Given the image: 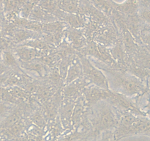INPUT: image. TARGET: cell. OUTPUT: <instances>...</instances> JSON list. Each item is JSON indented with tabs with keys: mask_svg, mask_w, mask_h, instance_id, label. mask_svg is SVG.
<instances>
[{
	"mask_svg": "<svg viewBox=\"0 0 150 141\" xmlns=\"http://www.w3.org/2000/svg\"><path fill=\"white\" fill-rule=\"evenodd\" d=\"M136 64L142 68H150V54L139 52L136 57Z\"/></svg>",
	"mask_w": 150,
	"mask_h": 141,
	"instance_id": "cell-17",
	"label": "cell"
},
{
	"mask_svg": "<svg viewBox=\"0 0 150 141\" xmlns=\"http://www.w3.org/2000/svg\"><path fill=\"white\" fill-rule=\"evenodd\" d=\"M2 51L3 50L0 48V62H1V53H2Z\"/></svg>",
	"mask_w": 150,
	"mask_h": 141,
	"instance_id": "cell-25",
	"label": "cell"
},
{
	"mask_svg": "<svg viewBox=\"0 0 150 141\" xmlns=\"http://www.w3.org/2000/svg\"><path fill=\"white\" fill-rule=\"evenodd\" d=\"M11 22H13L18 27L23 28V29L33 31V32H39V33L42 32V24L30 20L29 19H23V18H21L18 16Z\"/></svg>",
	"mask_w": 150,
	"mask_h": 141,
	"instance_id": "cell-12",
	"label": "cell"
},
{
	"mask_svg": "<svg viewBox=\"0 0 150 141\" xmlns=\"http://www.w3.org/2000/svg\"><path fill=\"white\" fill-rule=\"evenodd\" d=\"M37 5L52 15L59 9L57 0H40Z\"/></svg>",
	"mask_w": 150,
	"mask_h": 141,
	"instance_id": "cell-16",
	"label": "cell"
},
{
	"mask_svg": "<svg viewBox=\"0 0 150 141\" xmlns=\"http://www.w3.org/2000/svg\"><path fill=\"white\" fill-rule=\"evenodd\" d=\"M139 7H150V0H137Z\"/></svg>",
	"mask_w": 150,
	"mask_h": 141,
	"instance_id": "cell-21",
	"label": "cell"
},
{
	"mask_svg": "<svg viewBox=\"0 0 150 141\" xmlns=\"http://www.w3.org/2000/svg\"><path fill=\"white\" fill-rule=\"evenodd\" d=\"M3 4L4 0H0V16H3Z\"/></svg>",
	"mask_w": 150,
	"mask_h": 141,
	"instance_id": "cell-23",
	"label": "cell"
},
{
	"mask_svg": "<svg viewBox=\"0 0 150 141\" xmlns=\"http://www.w3.org/2000/svg\"><path fill=\"white\" fill-rule=\"evenodd\" d=\"M28 19L35 21L39 22L40 24L50 23V22L57 21V19L54 15L48 13L46 10H43L38 5L35 6V7L32 9Z\"/></svg>",
	"mask_w": 150,
	"mask_h": 141,
	"instance_id": "cell-8",
	"label": "cell"
},
{
	"mask_svg": "<svg viewBox=\"0 0 150 141\" xmlns=\"http://www.w3.org/2000/svg\"><path fill=\"white\" fill-rule=\"evenodd\" d=\"M7 68H8L6 67L1 62H0V76H1V75L7 70Z\"/></svg>",
	"mask_w": 150,
	"mask_h": 141,
	"instance_id": "cell-22",
	"label": "cell"
},
{
	"mask_svg": "<svg viewBox=\"0 0 150 141\" xmlns=\"http://www.w3.org/2000/svg\"><path fill=\"white\" fill-rule=\"evenodd\" d=\"M19 62L23 63H29L40 58L42 56L48 54V51H42V50L36 49L27 46H18L16 48L13 49Z\"/></svg>",
	"mask_w": 150,
	"mask_h": 141,
	"instance_id": "cell-5",
	"label": "cell"
},
{
	"mask_svg": "<svg viewBox=\"0 0 150 141\" xmlns=\"http://www.w3.org/2000/svg\"><path fill=\"white\" fill-rule=\"evenodd\" d=\"M40 35V33L39 32H33V31L28 30V29L17 26L13 32V35L11 38V41L16 45L18 44L19 46L29 40L39 38Z\"/></svg>",
	"mask_w": 150,
	"mask_h": 141,
	"instance_id": "cell-9",
	"label": "cell"
},
{
	"mask_svg": "<svg viewBox=\"0 0 150 141\" xmlns=\"http://www.w3.org/2000/svg\"><path fill=\"white\" fill-rule=\"evenodd\" d=\"M84 101L87 107L96 105L100 101H108L113 95L114 91L110 89H103L93 85H89L83 90Z\"/></svg>",
	"mask_w": 150,
	"mask_h": 141,
	"instance_id": "cell-4",
	"label": "cell"
},
{
	"mask_svg": "<svg viewBox=\"0 0 150 141\" xmlns=\"http://www.w3.org/2000/svg\"><path fill=\"white\" fill-rule=\"evenodd\" d=\"M98 104H99V107L95 111L96 113L94 118V123L97 130H107L117 126L118 120L111 104L105 101H100Z\"/></svg>",
	"mask_w": 150,
	"mask_h": 141,
	"instance_id": "cell-3",
	"label": "cell"
},
{
	"mask_svg": "<svg viewBox=\"0 0 150 141\" xmlns=\"http://www.w3.org/2000/svg\"><path fill=\"white\" fill-rule=\"evenodd\" d=\"M1 63L7 68H18L19 61L13 51L10 49L3 50L1 53Z\"/></svg>",
	"mask_w": 150,
	"mask_h": 141,
	"instance_id": "cell-14",
	"label": "cell"
},
{
	"mask_svg": "<svg viewBox=\"0 0 150 141\" xmlns=\"http://www.w3.org/2000/svg\"><path fill=\"white\" fill-rule=\"evenodd\" d=\"M26 0H4L3 16L8 21H12L22 8Z\"/></svg>",
	"mask_w": 150,
	"mask_h": 141,
	"instance_id": "cell-6",
	"label": "cell"
},
{
	"mask_svg": "<svg viewBox=\"0 0 150 141\" xmlns=\"http://www.w3.org/2000/svg\"><path fill=\"white\" fill-rule=\"evenodd\" d=\"M90 2L93 4L94 7H96L98 10L102 12L103 13L110 17L114 11L112 6V1L114 0H89Z\"/></svg>",
	"mask_w": 150,
	"mask_h": 141,
	"instance_id": "cell-15",
	"label": "cell"
},
{
	"mask_svg": "<svg viewBox=\"0 0 150 141\" xmlns=\"http://www.w3.org/2000/svg\"><path fill=\"white\" fill-rule=\"evenodd\" d=\"M19 66H20L21 68L25 69V70H29V71L35 72L42 78L48 76L50 69H51L46 65L43 64L39 60H34V61L29 62V63L19 62Z\"/></svg>",
	"mask_w": 150,
	"mask_h": 141,
	"instance_id": "cell-10",
	"label": "cell"
},
{
	"mask_svg": "<svg viewBox=\"0 0 150 141\" xmlns=\"http://www.w3.org/2000/svg\"><path fill=\"white\" fill-rule=\"evenodd\" d=\"M99 67L111 75L113 85L117 88L115 92L126 96H133L144 91V86L135 76H127L119 69L113 68L109 66L106 67V65H104V63L103 66L99 65Z\"/></svg>",
	"mask_w": 150,
	"mask_h": 141,
	"instance_id": "cell-1",
	"label": "cell"
},
{
	"mask_svg": "<svg viewBox=\"0 0 150 141\" xmlns=\"http://www.w3.org/2000/svg\"><path fill=\"white\" fill-rule=\"evenodd\" d=\"M12 110H13L12 104L0 101V117H4L7 115Z\"/></svg>",
	"mask_w": 150,
	"mask_h": 141,
	"instance_id": "cell-19",
	"label": "cell"
},
{
	"mask_svg": "<svg viewBox=\"0 0 150 141\" xmlns=\"http://www.w3.org/2000/svg\"><path fill=\"white\" fill-rule=\"evenodd\" d=\"M0 141H4V140H1V139H0Z\"/></svg>",
	"mask_w": 150,
	"mask_h": 141,
	"instance_id": "cell-26",
	"label": "cell"
},
{
	"mask_svg": "<svg viewBox=\"0 0 150 141\" xmlns=\"http://www.w3.org/2000/svg\"><path fill=\"white\" fill-rule=\"evenodd\" d=\"M112 6L114 10L125 16L136 14L139 9L137 0H125L122 3H117L113 1Z\"/></svg>",
	"mask_w": 150,
	"mask_h": 141,
	"instance_id": "cell-7",
	"label": "cell"
},
{
	"mask_svg": "<svg viewBox=\"0 0 150 141\" xmlns=\"http://www.w3.org/2000/svg\"><path fill=\"white\" fill-rule=\"evenodd\" d=\"M3 21H4V16H0V35H1V29H2Z\"/></svg>",
	"mask_w": 150,
	"mask_h": 141,
	"instance_id": "cell-24",
	"label": "cell"
},
{
	"mask_svg": "<svg viewBox=\"0 0 150 141\" xmlns=\"http://www.w3.org/2000/svg\"><path fill=\"white\" fill-rule=\"evenodd\" d=\"M140 37L147 46L150 47V29H142Z\"/></svg>",
	"mask_w": 150,
	"mask_h": 141,
	"instance_id": "cell-20",
	"label": "cell"
},
{
	"mask_svg": "<svg viewBox=\"0 0 150 141\" xmlns=\"http://www.w3.org/2000/svg\"><path fill=\"white\" fill-rule=\"evenodd\" d=\"M76 55L79 57L82 67L83 77L90 83L103 89H110L108 81L104 73L98 68L94 66L86 56L78 52Z\"/></svg>",
	"mask_w": 150,
	"mask_h": 141,
	"instance_id": "cell-2",
	"label": "cell"
},
{
	"mask_svg": "<svg viewBox=\"0 0 150 141\" xmlns=\"http://www.w3.org/2000/svg\"><path fill=\"white\" fill-rule=\"evenodd\" d=\"M138 16L142 23L150 26V7H139Z\"/></svg>",
	"mask_w": 150,
	"mask_h": 141,
	"instance_id": "cell-18",
	"label": "cell"
},
{
	"mask_svg": "<svg viewBox=\"0 0 150 141\" xmlns=\"http://www.w3.org/2000/svg\"><path fill=\"white\" fill-rule=\"evenodd\" d=\"M83 76V72H82V67L81 62L79 60L78 56L73 60L71 64L70 65L67 70V76L64 79V83L66 85L71 83L73 81L79 79Z\"/></svg>",
	"mask_w": 150,
	"mask_h": 141,
	"instance_id": "cell-11",
	"label": "cell"
},
{
	"mask_svg": "<svg viewBox=\"0 0 150 141\" xmlns=\"http://www.w3.org/2000/svg\"><path fill=\"white\" fill-rule=\"evenodd\" d=\"M59 10L66 13L78 14L80 5V0H57Z\"/></svg>",
	"mask_w": 150,
	"mask_h": 141,
	"instance_id": "cell-13",
	"label": "cell"
}]
</instances>
